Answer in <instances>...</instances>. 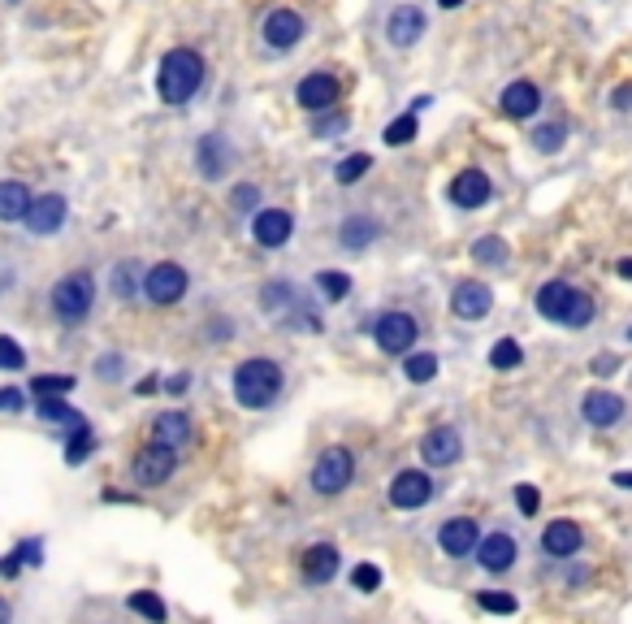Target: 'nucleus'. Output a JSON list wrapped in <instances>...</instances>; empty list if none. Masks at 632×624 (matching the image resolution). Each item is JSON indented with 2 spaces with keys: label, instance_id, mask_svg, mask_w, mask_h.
Wrapping results in <instances>:
<instances>
[{
  "label": "nucleus",
  "instance_id": "nucleus-20",
  "mask_svg": "<svg viewBox=\"0 0 632 624\" xmlns=\"http://www.w3.org/2000/svg\"><path fill=\"white\" fill-rule=\"evenodd\" d=\"M65 213H70L65 195H35L31 213H26V230L31 234H57L65 226Z\"/></svg>",
  "mask_w": 632,
  "mask_h": 624
},
{
  "label": "nucleus",
  "instance_id": "nucleus-18",
  "mask_svg": "<svg viewBox=\"0 0 632 624\" xmlns=\"http://www.w3.org/2000/svg\"><path fill=\"white\" fill-rule=\"evenodd\" d=\"M494 195V182L485 169H459L455 182H451V200L455 208H485Z\"/></svg>",
  "mask_w": 632,
  "mask_h": 624
},
{
  "label": "nucleus",
  "instance_id": "nucleus-36",
  "mask_svg": "<svg viewBox=\"0 0 632 624\" xmlns=\"http://www.w3.org/2000/svg\"><path fill=\"white\" fill-rule=\"evenodd\" d=\"M35 412H39V421H48V425H83V412L70 408L65 399H39L35 403Z\"/></svg>",
  "mask_w": 632,
  "mask_h": 624
},
{
  "label": "nucleus",
  "instance_id": "nucleus-39",
  "mask_svg": "<svg viewBox=\"0 0 632 624\" xmlns=\"http://www.w3.org/2000/svg\"><path fill=\"white\" fill-rule=\"evenodd\" d=\"M533 148L537 152H546V156H555L563 148V139H568V130H563L559 122H546V126H533Z\"/></svg>",
  "mask_w": 632,
  "mask_h": 624
},
{
  "label": "nucleus",
  "instance_id": "nucleus-60",
  "mask_svg": "<svg viewBox=\"0 0 632 624\" xmlns=\"http://www.w3.org/2000/svg\"><path fill=\"white\" fill-rule=\"evenodd\" d=\"M628 338H632V330H628Z\"/></svg>",
  "mask_w": 632,
  "mask_h": 624
},
{
  "label": "nucleus",
  "instance_id": "nucleus-57",
  "mask_svg": "<svg viewBox=\"0 0 632 624\" xmlns=\"http://www.w3.org/2000/svg\"><path fill=\"white\" fill-rule=\"evenodd\" d=\"M615 269H620V278H628V282H632V256H624V260H620V265H615Z\"/></svg>",
  "mask_w": 632,
  "mask_h": 624
},
{
  "label": "nucleus",
  "instance_id": "nucleus-10",
  "mask_svg": "<svg viewBox=\"0 0 632 624\" xmlns=\"http://www.w3.org/2000/svg\"><path fill=\"white\" fill-rule=\"evenodd\" d=\"M420 460L433 473V468H455L464 460V438H459L455 425H433L425 438H420Z\"/></svg>",
  "mask_w": 632,
  "mask_h": 624
},
{
  "label": "nucleus",
  "instance_id": "nucleus-19",
  "mask_svg": "<svg viewBox=\"0 0 632 624\" xmlns=\"http://www.w3.org/2000/svg\"><path fill=\"white\" fill-rule=\"evenodd\" d=\"M260 35H265L269 48L286 52V48H295L299 39H304V18H299L295 9H273L265 18V26H260Z\"/></svg>",
  "mask_w": 632,
  "mask_h": 624
},
{
  "label": "nucleus",
  "instance_id": "nucleus-44",
  "mask_svg": "<svg viewBox=\"0 0 632 624\" xmlns=\"http://www.w3.org/2000/svg\"><path fill=\"white\" fill-rule=\"evenodd\" d=\"M256 204H260V187H256V182H239V187L230 191V208H234V213H256Z\"/></svg>",
  "mask_w": 632,
  "mask_h": 624
},
{
  "label": "nucleus",
  "instance_id": "nucleus-12",
  "mask_svg": "<svg viewBox=\"0 0 632 624\" xmlns=\"http://www.w3.org/2000/svg\"><path fill=\"white\" fill-rule=\"evenodd\" d=\"M477 542H481V520L477 516H446L438 525V546H442V555H451V559L477 555Z\"/></svg>",
  "mask_w": 632,
  "mask_h": 624
},
{
  "label": "nucleus",
  "instance_id": "nucleus-16",
  "mask_svg": "<svg viewBox=\"0 0 632 624\" xmlns=\"http://www.w3.org/2000/svg\"><path fill=\"white\" fill-rule=\"evenodd\" d=\"M451 312L459 321H485L494 312V291L485 282H477V278H464L451 291Z\"/></svg>",
  "mask_w": 632,
  "mask_h": 624
},
{
  "label": "nucleus",
  "instance_id": "nucleus-46",
  "mask_svg": "<svg viewBox=\"0 0 632 624\" xmlns=\"http://www.w3.org/2000/svg\"><path fill=\"white\" fill-rule=\"evenodd\" d=\"M22 364H26V351H22L18 343H13V338H9V334H0V369L18 373V369H22Z\"/></svg>",
  "mask_w": 632,
  "mask_h": 624
},
{
  "label": "nucleus",
  "instance_id": "nucleus-51",
  "mask_svg": "<svg viewBox=\"0 0 632 624\" xmlns=\"http://www.w3.org/2000/svg\"><path fill=\"white\" fill-rule=\"evenodd\" d=\"M611 104H615L620 113H628V109H632V83H620V87H615V91H611Z\"/></svg>",
  "mask_w": 632,
  "mask_h": 624
},
{
  "label": "nucleus",
  "instance_id": "nucleus-31",
  "mask_svg": "<svg viewBox=\"0 0 632 624\" xmlns=\"http://www.w3.org/2000/svg\"><path fill=\"white\" fill-rule=\"evenodd\" d=\"M403 377L412 386H429L433 377H438V356H433V351H407V356H403Z\"/></svg>",
  "mask_w": 632,
  "mask_h": 624
},
{
  "label": "nucleus",
  "instance_id": "nucleus-59",
  "mask_svg": "<svg viewBox=\"0 0 632 624\" xmlns=\"http://www.w3.org/2000/svg\"><path fill=\"white\" fill-rule=\"evenodd\" d=\"M438 5H442V9H459V5H464V0H438Z\"/></svg>",
  "mask_w": 632,
  "mask_h": 624
},
{
  "label": "nucleus",
  "instance_id": "nucleus-27",
  "mask_svg": "<svg viewBox=\"0 0 632 624\" xmlns=\"http://www.w3.org/2000/svg\"><path fill=\"white\" fill-rule=\"evenodd\" d=\"M31 187L18 178H5L0 182V221H26V213H31Z\"/></svg>",
  "mask_w": 632,
  "mask_h": 624
},
{
  "label": "nucleus",
  "instance_id": "nucleus-40",
  "mask_svg": "<svg viewBox=\"0 0 632 624\" xmlns=\"http://www.w3.org/2000/svg\"><path fill=\"white\" fill-rule=\"evenodd\" d=\"M368 169H373V156H368V152H355V156H347V161L334 169V178H338V187H351V182H360Z\"/></svg>",
  "mask_w": 632,
  "mask_h": 624
},
{
  "label": "nucleus",
  "instance_id": "nucleus-6",
  "mask_svg": "<svg viewBox=\"0 0 632 624\" xmlns=\"http://www.w3.org/2000/svg\"><path fill=\"white\" fill-rule=\"evenodd\" d=\"M416 338H420V325H416L412 312H403V308H390L373 321V343L386 351V356H407V351L416 347Z\"/></svg>",
  "mask_w": 632,
  "mask_h": 624
},
{
  "label": "nucleus",
  "instance_id": "nucleus-4",
  "mask_svg": "<svg viewBox=\"0 0 632 624\" xmlns=\"http://www.w3.org/2000/svg\"><path fill=\"white\" fill-rule=\"evenodd\" d=\"M351 481H355V451L351 447H325L321 455H316L308 486L321 494V499H338V494H347Z\"/></svg>",
  "mask_w": 632,
  "mask_h": 624
},
{
  "label": "nucleus",
  "instance_id": "nucleus-25",
  "mask_svg": "<svg viewBox=\"0 0 632 624\" xmlns=\"http://www.w3.org/2000/svg\"><path fill=\"white\" fill-rule=\"evenodd\" d=\"M377 234H381V221L377 217H368V213H355L342 221V230H338V243L347 247V252H364L368 243H377Z\"/></svg>",
  "mask_w": 632,
  "mask_h": 624
},
{
  "label": "nucleus",
  "instance_id": "nucleus-54",
  "mask_svg": "<svg viewBox=\"0 0 632 624\" xmlns=\"http://www.w3.org/2000/svg\"><path fill=\"white\" fill-rule=\"evenodd\" d=\"M611 486H620V490H632V473H611Z\"/></svg>",
  "mask_w": 632,
  "mask_h": 624
},
{
  "label": "nucleus",
  "instance_id": "nucleus-9",
  "mask_svg": "<svg viewBox=\"0 0 632 624\" xmlns=\"http://www.w3.org/2000/svg\"><path fill=\"white\" fill-rule=\"evenodd\" d=\"M477 564H481L485 577H507V572L520 564V542H516V533H507V529L481 533V542H477Z\"/></svg>",
  "mask_w": 632,
  "mask_h": 624
},
{
  "label": "nucleus",
  "instance_id": "nucleus-58",
  "mask_svg": "<svg viewBox=\"0 0 632 624\" xmlns=\"http://www.w3.org/2000/svg\"><path fill=\"white\" fill-rule=\"evenodd\" d=\"M429 104H433L429 96H416V100H412V113H425V109H429Z\"/></svg>",
  "mask_w": 632,
  "mask_h": 624
},
{
  "label": "nucleus",
  "instance_id": "nucleus-38",
  "mask_svg": "<svg viewBox=\"0 0 632 624\" xmlns=\"http://www.w3.org/2000/svg\"><path fill=\"white\" fill-rule=\"evenodd\" d=\"M490 364L498 373H507V369H520L524 364V347L516 343V338H498L494 351H490Z\"/></svg>",
  "mask_w": 632,
  "mask_h": 624
},
{
  "label": "nucleus",
  "instance_id": "nucleus-35",
  "mask_svg": "<svg viewBox=\"0 0 632 624\" xmlns=\"http://www.w3.org/2000/svg\"><path fill=\"white\" fill-rule=\"evenodd\" d=\"M74 386L78 382L70 373H39V377H31V395L35 399H65Z\"/></svg>",
  "mask_w": 632,
  "mask_h": 624
},
{
  "label": "nucleus",
  "instance_id": "nucleus-50",
  "mask_svg": "<svg viewBox=\"0 0 632 624\" xmlns=\"http://www.w3.org/2000/svg\"><path fill=\"white\" fill-rule=\"evenodd\" d=\"M615 369H620V356H594L589 360V373L594 377H611Z\"/></svg>",
  "mask_w": 632,
  "mask_h": 624
},
{
  "label": "nucleus",
  "instance_id": "nucleus-55",
  "mask_svg": "<svg viewBox=\"0 0 632 624\" xmlns=\"http://www.w3.org/2000/svg\"><path fill=\"white\" fill-rule=\"evenodd\" d=\"M152 390H156V377H143V382L135 386V395H152Z\"/></svg>",
  "mask_w": 632,
  "mask_h": 624
},
{
  "label": "nucleus",
  "instance_id": "nucleus-21",
  "mask_svg": "<svg viewBox=\"0 0 632 624\" xmlns=\"http://www.w3.org/2000/svg\"><path fill=\"white\" fill-rule=\"evenodd\" d=\"M386 35H390V44H399V48H412L420 35H425V13H420L416 5H399L386 18Z\"/></svg>",
  "mask_w": 632,
  "mask_h": 624
},
{
  "label": "nucleus",
  "instance_id": "nucleus-49",
  "mask_svg": "<svg viewBox=\"0 0 632 624\" xmlns=\"http://www.w3.org/2000/svg\"><path fill=\"white\" fill-rule=\"evenodd\" d=\"M96 373H100V377H122V373H126V360H122V356H100V360H96Z\"/></svg>",
  "mask_w": 632,
  "mask_h": 624
},
{
  "label": "nucleus",
  "instance_id": "nucleus-17",
  "mask_svg": "<svg viewBox=\"0 0 632 624\" xmlns=\"http://www.w3.org/2000/svg\"><path fill=\"white\" fill-rule=\"evenodd\" d=\"M295 100H299V109H308V113L334 109V104H338V78L325 74V70L304 74V78H299V87H295Z\"/></svg>",
  "mask_w": 632,
  "mask_h": 624
},
{
  "label": "nucleus",
  "instance_id": "nucleus-52",
  "mask_svg": "<svg viewBox=\"0 0 632 624\" xmlns=\"http://www.w3.org/2000/svg\"><path fill=\"white\" fill-rule=\"evenodd\" d=\"M165 390H169V395H187V390H191V373H174L165 382Z\"/></svg>",
  "mask_w": 632,
  "mask_h": 624
},
{
  "label": "nucleus",
  "instance_id": "nucleus-42",
  "mask_svg": "<svg viewBox=\"0 0 632 624\" xmlns=\"http://www.w3.org/2000/svg\"><path fill=\"white\" fill-rule=\"evenodd\" d=\"M477 607L481 611H494V616H511L520 603H516V594H507V590H481L477 594Z\"/></svg>",
  "mask_w": 632,
  "mask_h": 624
},
{
  "label": "nucleus",
  "instance_id": "nucleus-24",
  "mask_svg": "<svg viewBox=\"0 0 632 624\" xmlns=\"http://www.w3.org/2000/svg\"><path fill=\"white\" fill-rule=\"evenodd\" d=\"M498 109H503L507 117H516V122H524V117H533L537 109H542V91L520 78V83H511L503 96H498Z\"/></svg>",
  "mask_w": 632,
  "mask_h": 624
},
{
  "label": "nucleus",
  "instance_id": "nucleus-15",
  "mask_svg": "<svg viewBox=\"0 0 632 624\" xmlns=\"http://www.w3.org/2000/svg\"><path fill=\"white\" fill-rule=\"evenodd\" d=\"M581 416L594 429H615L628 416V403H624V395H615V390L594 386V390H585V399H581Z\"/></svg>",
  "mask_w": 632,
  "mask_h": 624
},
{
  "label": "nucleus",
  "instance_id": "nucleus-1",
  "mask_svg": "<svg viewBox=\"0 0 632 624\" xmlns=\"http://www.w3.org/2000/svg\"><path fill=\"white\" fill-rule=\"evenodd\" d=\"M230 386H234V403H239V408L265 412V408H273V403L282 399L286 369H282L278 360H269V356H247L239 369H234Z\"/></svg>",
  "mask_w": 632,
  "mask_h": 624
},
{
  "label": "nucleus",
  "instance_id": "nucleus-37",
  "mask_svg": "<svg viewBox=\"0 0 632 624\" xmlns=\"http://www.w3.org/2000/svg\"><path fill=\"white\" fill-rule=\"evenodd\" d=\"M316 291H321L329 304H338V299L351 295V278L342 269H321V273H316Z\"/></svg>",
  "mask_w": 632,
  "mask_h": 624
},
{
  "label": "nucleus",
  "instance_id": "nucleus-28",
  "mask_svg": "<svg viewBox=\"0 0 632 624\" xmlns=\"http://www.w3.org/2000/svg\"><path fill=\"white\" fill-rule=\"evenodd\" d=\"M109 286L117 299H135V291H143V265L139 260H117Z\"/></svg>",
  "mask_w": 632,
  "mask_h": 624
},
{
  "label": "nucleus",
  "instance_id": "nucleus-11",
  "mask_svg": "<svg viewBox=\"0 0 632 624\" xmlns=\"http://www.w3.org/2000/svg\"><path fill=\"white\" fill-rule=\"evenodd\" d=\"M542 555L546 559H576L581 555V546H585V529H581V520H572V516H555V520H546V529H542Z\"/></svg>",
  "mask_w": 632,
  "mask_h": 624
},
{
  "label": "nucleus",
  "instance_id": "nucleus-56",
  "mask_svg": "<svg viewBox=\"0 0 632 624\" xmlns=\"http://www.w3.org/2000/svg\"><path fill=\"white\" fill-rule=\"evenodd\" d=\"M0 624H13V607H9V598H0Z\"/></svg>",
  "mask_w": 632,
  "mask_h": 624
},
{
  "label": "nucleus",
  "instance_id": "nucleus-8",
  "mask_svg": "<svg viewBox=\"0 0 632 624\" xmlns=\"http://www.w3.org/2000/svg\"><path fill=\"white\" fill-rule=\"evenodd\" d=\"M187 269L174 265V260H161V265H152V269H143V295L152 299L156 308H174L182 295H187Z\"/></svg>",
  "mask_w": 632,
  "mask_h": 624
},
{
  "label": "nucleus",
  "instance_id": "nucleus-22",
  "mask_svg": "<svg viewBox=\"0 0 632 624\" xmlns=\"http://www.w3.org/2000/svg\"><path fill=\"white\" fill-rule=\"evenodd\" d=\"M195 438V425H191V416L187 412H161L152 421V442H165V447H174V451H182L187 442Z\"/></svg>",
  "mask_w": 632,
  "mask_h": 624
},
{
  "label": "nucleus",
  "instance_id": "nucleus-47",
  "mask_svg": "<svg viewBox=\"0 0 632 624\" xmlns=\"http://www.w3.org/2000/svg\"><path fill=\"white\" fill-rule=\"evenodd\" d=\"M39 551H44V542L31 538V542H22L18 551H13V559H18V564H44V555H39Z\"/></svg>",
  "mask_w": 632,
  "mask_h": 624
},
{
  "label": "nucleus",
  "instance_id": "nucleus-14",
  "mask_svg": "<svg viewBox=\"0 0 632 624\" xmlns=\"http://www.w3.org/2000/svg\"><path fill=\"white\" fill-rule=\"evenodd\" d=\"M338 568H342V555H338V546L334 542H312L304 555H299V577H304V585H329L338 577Z\"/></svg>",
  "mask_w": 632,
  "mask_h": 624
},
{
  "label": "nucleus",
  "instance_id": "nucleus-7",
  "mask_svg": "<svg viewBox=\"0 0 632 624\" xmlns=\"http://www.w3.org/2000/svg\"><path fill=\"white\" fill-rule=\"evenodd\" d=\"M174 473H178V451L165 447V442H148V447L130 460V477H135V486H143V490L165 486Z\"/></svg>",
  "mask_w": 632,
  "mask_h": 624
},
{
  "label": "nucleus",
  "instance_id": "nucleus-34",
  "mask_svg": "<svg viewBox=\"0 0 632 624\" xmlns=\"http://www.w3.org/2000/svg\"><path fill=\"white\" fill-rule=\"evenodd\" d=\"M295 299H299V291L291 282H265V291H260V308H265L269 317H282V312H291Z\"/></svg>",
  "mask_w": 632,
  "mask_h": 624
},
{
  "label": "nucleus",
  "instance_id": "nucleus-30",
  "mask_svg": "<svg viewBox=\"0 0 632 624\" xmlns=\"http://www.w3.org/2000/svg\"><path fill=\"white\" fill-rule=\"evenodd\" d=\"M507 256H511V247L503 234H481L477 243H472V260L485 269H498V265H507Z\"/></svg>",
  "mask_w": 632,
  "mask_h": 624
},
{
  "label": "nucleus",
  "instance_id": "nucleus-32",
  "mask_svg": "<svg viewBox=\"0 0 632 624\" xmlns=\"http://www.w3.org/2000/svg\"><path fill=\"white\" fill-rule=\"evenodd\" d=\"M91 451H96V434H91V425H74L70 429V438H65V464L78 468V464H87L91 460Z\"/></svg>",
  "mask_w": 632,
  "mask_h": 624
},
{
  "label": "nucleus",
  "instance_id": "nucleus-26",
  "mask_svg": "<svg viewBox=\"0 0 632 624\" xmlns=\"http://www.w3.org/2000/svg\"><path fill=\"white\" fill-rule=\"evenodd\" d=\"M576 286L563 282V278H550L537 286V312H542L546 321H563V312H568V299H572Z\"/></svg>",
  "mask_w": 632,
  "mask_h": 624
},
{
  "label": "nucleus",
  "instance_id": "nucleus-53",
  "mask_svg": "<svg viewBox=\"0 0 632 624\" xmlns=\"http://www.w3.org/2000/svg\"><path fill=\"white\" fill-rule=\"evenodd\" d=\"M342 126H347V122H342V117H334V122L316 126V135H321V139H325V135H338V130H342Z\"/></svg>",
  "mask_w": 632,
  "mask_h": 624
},
{
  "label": "nucleus",
  "instance_id": "nucleus-13",
  "mask_svg": "<svg viewBox=\"0 0 632 624\" xmlns=\"http://www.w3.org/2000/svg\"><path fill=\"white\" fill-rule=\"evenodd\" d=\"M295 234V213L291 208H260L252 217V239L265 247V252H278V247L291 243Z\"/></svg>",
  "mask_w": 632,
  "mask_h": 624
},
{
  "label": "nucleus",
  "instance_id": "nucleus-3",
  "mask_svg": "<svg viewBox=\"0 0 632 624\" xmlns=\"http://www.w3.org/2000/svg\"><path fill=\"white\" fill-rule=\"evenodd\" d=\"M48 299H52V317L61 325H83L91 317V308H96V278L87 269H74L52 286Z\"/></svg>",
  "mask_w": 632,
  "mask_h": 624
},
{
  "label": "nucleus",
  "instance_id": "nucleus-43",
  "mask_svg": "<svg viewBox=\"0 0 632 624\" xmlns=\"http://www.w3.org/2000/svg\"><path fill=\"white\" fill-rule=\"evenodd\" d=\"M351 585H355L360 594H377V590H381V568H377V564H355V568H351Z\"/></svg>",
  "mask_w": 632,
  "mask_h": 624
},
{
  "label": "nucleus",
  "instance_id": "nucleus-48",
  "mask_svg": "<svg viewBox=\"0 0 632 624\" xmlns=\"http://www.w3.org/2000/svg\"><path fill=\"white\" fill-rule=\"evenodd\" d=\"M26 408V395L18 386H0V412H22Z\"/></svg>",
  "mask_w": 632,
  "mask_h": 624
},
{
  "label": "nucleus",
  "instance_id": "nucleus-23",
  "mask_svg": "<svg viewBox=\"0 0 632 624\" xmlns=\"http://www.w3.org/2000/svg\"><path fill=\"white\" fill-rule=\"evenodd\" d=\"M230 161H234V152H230V143L221 139V135H204L200 148H195V165H200V174L208 182H217L221 174H226Z\"/></svg>",
  "mask_w": 632,
  "mask_h": 624
},
{
  "label": "nucleus",
  "instance_id": "nucleus-29",
  "mask_svg": "<svg viewBox=\"0 0 632 624\" xmlns=\"http://www.w3.org/2000/svg\"><path fill=\"white\" fill-rule=\"evenodd\" d=\"M126 607L135 611V616H143L148 624H169V607H165V598L156 590H135L126 598Z\"/></svg>",
  "mask_w": 632,
  "mask_h": 624
},
{
  "label": "nucleus",
  "instance_id": "nucleus-5",
  "mask_svg": "<svg viewBox=\"0 0 632 624\" xmlns=\"http://www.w3.org/2000/svg\"><path fill=\"white\" fill-rule=\"evenodd\" d=\"M386 499L399 512H420V507H429L438 499V481H433L429 468H399L386 486Z\"/></svg>",
  "mask_w": 632,
  "mask_h": 624
},
{
  "label": "nucleus",
  "instance_id": "nucleus-45",
  "mask_svg": "<svg viewBox=\"0 0 632 624\" xmlns=\"http://www.w3.org/2000/svg\"><path fill=\"white\" fill-rule=\"evenodd\" d=\"M516 507H520V516H537V512H542V490H537L533 481H520V486H516Z\"/></svg>",
  "mask_w": 632,
  "mask_h": 624
},
{
  "label": "nucleus",
  "instance_id": "nucleus-33",
  "mask_svg": "<svg viewBox=\"0 0 632 624\" xmlns=\"http://www.w3.org/2000/svg\"><path fill=\"white\" fill-rule=\"evenodd\" d=\"M598 317V304H594V295H585L581 286L572 291V299H568V312H563V321L559 325H568V330H585L589 321Z\"/></svg>",
  "mask_w": 632,
  "mask_h": 624
},
{
  "label": "nucleus",
  "instance_id": "nucleus-41",
  "mask_svg": "<svg viewBox=\"0 0 632 624\" xmlns=\"http://www.w3.org/2000/svg\"><path fill=\"white\" fill-rule=\"evenodd\" d=\"M416 113H403V117H394V122L386 126V135H381V139H386L390 143V148H407V143H412L416 139Z\"/></svg>",
  "mask_w": 632,
  "mask_h": 624
},
{
  "label": "nucleus",
  "instance_id": "nucleus-2",
  "mask_svg": "<svg viewBox=\"0 0 632 624\" xmlns=\"http://www.w3.org/2000/svg\"><path fill=\"white\" fill-rule=\"evenodd\" d=\"M204 87V57L195 48H174L165 52L161 70H156V91H161L165 104H174V109H182L195 91Z\"/></svg>",
  "mask_w": 632,
  "mask_h": 624
}]
</instances>
